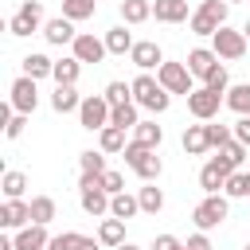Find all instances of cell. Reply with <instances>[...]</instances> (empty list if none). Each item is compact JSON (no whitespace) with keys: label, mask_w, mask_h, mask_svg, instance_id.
Returning <instances> with one entry per match:
<instances>
[{"label":"cell","mask_w":250,"mask_h":250,"mask_svg":"<svg viewBox=\"0 0 250 250\" xmlns=\"http://www.w3.org/2000/svg\"><path fill=\"white\" fill-rule=\"evenodd\" d=\"M133 102H137L141 109H148V113H164V109L172 105V94H168L152 74H137V78H133Z\"/></svg>","instance_id":"1"},{"label":"cell","mask_w":250,"mask_h":250,"mask_svg":"<svg viewBox=\"0 0 250 250\" xmlns=\"http://www.w3.org/2000/svg\"><path fill=\"white\" fill-rule=\"evenodd\" d=\"M227 16H230V4H227V0H203V4L191 12L188 27H191L195 35H215L219 27H227Z\"/></svg>","instance_id":"2"},{"label":"cell","mask_w":250,"mask_h":250,"mask_svg":"<svg viewBox=\"0 0 250 250\" xmlns=\"http://www.w3.org/2000/svg\"><path fill=\"white\" fill-rule=\"evenodd\" d=\"M125 164L145 180V184H152V180H160V172H164V160L156 156V148H145V145H137V141H129L125 145Z\"/></svg>","instance_id":"3"},{"label":"cell","mask_w":250,"mask_h":250,"mask_svg":"<svg viewBox=\"0 0 250 250\" xmlns=\"http://www.w3.org/2000/svg\"><path fill=\"white\" fill-rule=\"evenodd\" d=\"M227 215H230V199H227V195H203V199L195 203V211H191V223H195V230L207 234V230L223 227Z\"/></svg>","instance_id":"4"},{"label":"cell","mask_w":250,"mask_h":250,"mask_svg":"<svg viewBox=\"0 0 250 250\" xmlns=\"http://www.w3.org/2000/svg\"><path fill=\"white\" fill-rule=\"evenodd\" d=\"M39 27H43V4H39V0H23V4L16 8V16L8 20V31H12L16 39L35 35Z\"/></svg>","instance_id":"5"},{"label":"cell","mask_w":250,"mask_h":250,"mask_svg":"<svg viewBox=\"0 0 250 250\" xmlns=\"http://www.w3.org/2000/svg\"><path fill=\"white\" fill-rule=\"evenodd\" d=\"M246 31H234V27H219L215 35H211V51L223 59V62H234V59H242L246 55Z\"/></svg>","instance_id":"6"},{"label":"cell","mask_w":250,"mask_h":250,"mask_svg":"<svg viewBox=\"0 0 250 250\" xmlns=\"http://www.w3.org/2000/svg\"><path fill=\"white\" fill-rule=\"evenodd\" d=\"M109 113H113V105H109L102 94H90V98H82V105H78V125L90 129V133H94V129L102 133V129L109 125Z\"/></svg>","instance_id":"7"},{"label":"cell","mask_w":250,"mask_h":250,"mask_svg":"<svg viewBox=\"0 0 250 250\" xmlns=\"http://www.w3.org/2000/svg\"><path fill=\"white\" fill-rule=\"evenodd\" d=\"M156 82H160L168 94H184V98L195 90V86H191V70H188V62H168V59H164L160 70H156Z\"/></svg>","instance_id":"8"},{"label":"cell","mask_w":250,"mask_h":250,"mask_svg":"<svg viewBox=\"0 0 250 250\" xmlns=\"http://www.w3.org/2000/svg\"><path fill=\"white\" fill-rule=\"evenodd\" d=\"M219 105H223V94H215V90H207V86H195V90L188 94V113H191L195 121H215V117H219Z\"/></svg>","instance_id":"9"},{"label":"cell","mask_w":250,"mask_h":250,"mask_svg":"<svg viewBox=\"0 0 250 250\" xmlns=\"http://www.w3.org/2000/svg\"><path fill=\"white\" fill-rule=\"evenodd\" d=\"M12 109L16 113H35V105H39V86H35V78H27V74H20L16 82H12Z\"/></svg>","instance_id":"10"},{"label":"cell","mask_w":250,"mask_h":250,"mask_svg":"<svg viewBox=\"0 0 250 250\" xmlns=\"http://www.w3.org/2000/svg\"><path fill=\"white\" fill-rule=\"evenodd\" d=\"M230 176H234V172H230L219 156H211V160L203 164V172H199V188H203V195H223V188H227Z\"/></svg>","instance_id":"11"},{"label":"cell","mask_w":250,"mask_h":250,"mask_svg":"<svg viewBox=\"0 0 250 250\" xmlns=\"http://www.w3.org/2000/svg\"><path fill=\"white\" fill-rule=\"evenodd\" d=\"M70 55H74L78 62H102L109 51H105V39H98V35H90V31H78V39L70 43Z\"/></svg>","instance_id":"12"},{"label":"cell","mask_w":250,"mask_h":250,"mask_svg":"<svg viewBox=\"0 0 250 250\" xmlns=\"http://www.w3.org/2000/svg\"><path fill=\"white\" fill-rule=\"evenodd\" d=\"M129 62H133L141 74H148V70H160V62H164V51H160L152 39H141V43L129 51Z\"/></svg>","instance_id":"13"},{"label":"cell","mask_w":250,"mask_h":250,"mask_svg":"<svg viewBox=\"0 0 250 250\" xmlns=\"http://www.w3.org/2000/svg\"><path fill=\"white\" fill-rule=\"evenodd\" d=\"M0 227H4V230H23V227H31V203H27V199H8V203L0 207Z\"/></svg>","instance_id":"14"},{"label":"cell","mask_w":250,"mask_h":250,"mask_svg":"<svg viewBox=\"0 0 250 250\" xmlns=\"http://www.w3.org/2000/svg\"><path fill=\"white\" fill-rule=\"evenodd\" d=\"M43 39H47V43H55V47H66V43H74V39H78V31H74V23H70L66 16H55V20H47V23H43Z\"/></svg>","instance_id":"15"},{"label":"cell","mask_w":250,"mask_h":250,"mask_svg":"<svg viewBox=\"0 0 250 250\" xmlns=\"http://www.w3.org/2000/svg\"><path fill=\"white\" fill-rule=\"evenodd\" d=\"M152 16L160 23H188L191 12H188V0H152Z\"/></svg>","instance_id":"16"},{"label":"cell","mask_w":250,"mask_h":250,"mask_svg":"<svg viewBox=\"0 0 250 250\" xmlns=\"http://www.w3.org/2000/svg\"><path fill=\"white\" fill-rule=\"evenodd\" d=\"M215 66H219V55H215L211 47H191V51H188V70H191V78H207Z\"/></svg>","instance_id":"17"},{"label":"cell","mask_w":250,"mask_h":250,"mask_svg":"<svg viewBox=\"0 0 250 250\" xmlns=\"http://www.w3.org/2000/svg\"><path fill=\"white\" fill-rule=\"evenodd\" d=\"M133 47H137V39H133L129 23H117V27L105 31V51H109V55H129Z\"/></svg>","instance_id":"18"},{"label":"cell","mask_w":250,"mask_h":250,"mask_svg":"<svg viewBox=\"0 0 250 250\" xmlns=\"http://www.w3.org/2000/svg\"><path fill=\"white\" fill-rule=\"evenodd\" d=\"M47 242H51V234H47V227H39V223L16 230V250H47Z\"/></svg>","instance_id":"19"},{"label":"cell","mask_w":250,"mask_h":250,"mask_svg":"<svg viewBox=\"0 0 250 250\" xmlns=\"http://www.w3.org/2000/svg\"><path fill=\"white\" fill-rule=\"evenodd\" d=\"M109 125H117V129H125V133H133V129L141 125V105H137V102L113 105V113H109Z\"/></svg>","instance_id":"20"},{"label":"cell","mask_w":250,"mask_h":250,"mask_svg":"<svg viewBox=\"0 0 250 250\" xmlns=\"http://www.w3.org/2000/svg\"><path fill=\"white\" fill-rule=\"evenodd\" d=\"M98 242L117 250V246L125 242V219H113V215H109V219H102V223H98Z\"/></svg>","instance_id":"21"},{"label":"cell","mask_w":250,"mask_h":250,"mask_svg":"<svg viewBox=\"0 0 250 250\" xmlns=\"http://www.w3.org/2000/svg\"><path fill=\"white\" fill-rule=\"evenodd\" d=\"M223 105H227V109H234L238 117H250V82H234V86L227 90Z\"/></svg>","instance_id":"22"},{"label":"cell","mask_w":250,"mask_h":250,"mask_svg":"<svg viewBox=\"0 0 250 250\" xmlns=\"http://www.w3.org/2000/svg\"><path fill=\"white\" fill-rule=\"evenodd\" d=\"M23 74L27 78H51L55 74V59H47V55H39V51H31V55H23Z\"/></svg>","instance_id":"23"},{"label":"cell","mask_w":250,"mask_h":250,"mask_svg":"<svg viewBox=\"0 0 250 250\" xmlns=\"http://www.w3.org/2000/svg\"><path fill=\"white\" fill-rule=\"evenodd\" d=\"M78 74H82V62L74 59V55H66V59H55V86H74L78 82Z\"/></svg>","instance_id":"24"},{"label":"cell","mask_w":250,"mask_h":250,"mask_svg":"<svg viewBox=\"0 0 250 250\" xmlns=\"http://www.w3.org/2000/svg\"><path fill=\"white\" fill-rule=\"evenodd\" d=\"M78 105H82V98H78L74 86H55V94H51V109L55 113H78Z\"/></svg>","instance_id":"25"},{"label":"cell","mask_w":250,"mask_h":250,"mask_svg":"<svg viewBox=\"0 0 250 250\" xmlns=\"http://www.w3.org/2000/svg\"><path fill=\"white\" fill-rule=\"evenodd\" d=\"M207 148H211L207 125H188V129H184V152H188V156H203Z\"/></svg>","instance_id":"26"},{"label":"cell","mask_w":250,"mask_h":250,"mask_svg":"<svg viewBox=\"0 0 250 250\" xmlns=\"http://www.w3.org/2000/svg\"><path fill=\"white\" fill-rule=\"evenodd\" d=\"M152 16V0H121V23H145Z\"/></svg>","instance_id":"27"},{"label":"cell","mask_w":250,"mask_h":250,"mask_svg":"<svg viewBox=\"0 0 250 250\" xmlns=\"http://www.w3.org/2000/svg\"><path fill=\"white\" fill-rule=\"evenodd\" d=\"M125 145H129V141H125V129H117V125H105V129L98 133V148H102L105 156H109V152H125Z\"/></svg>","instance_id":"28"},{"label":"cell","mask_w":250,"mask_h":250,"mask_svg":"<svg viewBox=\"0 0 250 250\" xmlns=\"http://www.w3.org/2000/svg\"><path fill=\"white\" fill-rule=\"evenodd\" d=\"M133 141H137V145H145V148H160V141H164V129H160L156 121H141V125L133 129Z\"/></svg>","instance_id":"29"},{"label":"cell","mask_w":250,"mask_h":250,"mask_svg":"<svg viewBox=\"0 0 250 250\" xmlns=\"http://www.w3.org/2000/svg\"><path fill=\"white\" fill-rule=\"evenodd\" d=\"M0 191H4V199H23V191H27V176L16 172V168H8L4 180H0Z\"/></svg>","instance_id":"30"},{"label":"cell","mask_w":250,"mask_h":250,"mask_svg":"<svg viewBox=\"0 0 250 250\" xmlns=\"http://www.w3.org/2000/svg\"><path fill=\"white\" fill-rule=\"evenodd\" d=\"M137 211H141V199L129 195V191H121V195L109 199V215H113V219H133Z\"/></svg>","instance_id":"31"},{"label":"cell","mask_w":250,"mask_h":250,"mask_svg":"<svg viewBox=\"0 0 250 250\" xmlns=\"http://www.w3.org/2000/svg\"><path fill=\"white\" fill-rule=\"evenodd\" d=\"M98 12V0H62V16L70 20V23H78V20H90Z\"/></svg>","instance_id":"32"},{"label":"cell","mask_w":250,"mask_h":250,"mask_svg":"<svg viewBox=\"0 0 250 250\" xmlns=\"http://www.w3.org/2000/svg\"><path fill=\"white\" fill-rule=\"evenodd\" d=\"M246 152H250L246 145H238V141H227V145L219 148V160H223L230 172H238V168H242V160H246Z\"/></svg>","instance_id":"33"},{"label":"cell","mask_w":250,"mask_h":250,"mask_svg":"<svg viewBox=\"0 0 250 250\" xmlns=\"http://www.w3.org/2000/svg\"><path fill=\"white\" fill-rule=\"evenodd\" d=\"M78 168H82L86 176H105V172H109V168H105V152H102V148H98V152H94V148H86V152L78 156Z\"/></svg>","instance_id":"34"},{"label":"cell","mask_w":250,"mask_h":250,"mask_svg":"<svg viewBox=\"0 0 250 250\" xmlns=\"http://www.w3.org/2000/svg\"><path fill=\"white\" fill-rule=\"evenodd\" d=\"M137 199H141V211H145V215H156V211L164 207V191H160L156 184H145V188L137 191Z\"/></svg>","instance_id":"35"},{"label":"cell","mask_w":250,"mask_h":250,"mask_svg":"<svg viewBox=\"0 0 250 250\" xmlns=\"http://www.w3.org/2000/svg\"><path fill=\"white\" fill-rule=\"evenodd\" d=\"M51 219H55V199H51V195H35V199H31V223L47 227Z\"/></svg>","instance_id":"36"},{"label":"cell","mask_w":250,"mask_h":250,"mask_svg":"<svg viewBox=\"0 0 250 250\" xmlns=\"http://www.w3.org/2000/svg\"><path fill=\"white\" fill-rule=\"evenodd\" d=\"M223 195H227V199H250V172H234V176L227 180Z\"/></svg>","instance_id":"37"},{"label":"cell","mask_w":250,"mask_h":250,"mask_svg":"<svg viewBox=\"0 0 250 250\" xmlns=\"http://www.w3.org/2000/svg\"><path fill=\"white\" fill-rule=\"evenodd\" d=\"M102 98H105L109 105H125V102H133V82H109Z\"/></svg>","instance_id":"38"},{"label":"cell","mask_w":250,"mask_h":250,"mask_svg":"<svg viewBox=\"0 0 250 250\" xmlns=\"http://www.w3.org/2000/svg\"><path fill=\"white\" fill-rule=\"evenodd\" d=\"M203 86H207V90H215V94H223V98H227V90H230V74H227V66H223V62H219V66H215V70H211V74H207V78H203Z\"/></svg>","instance_id":"39"},{"label":"cell","mask_w":250,"mask_h":250,"mask_svg":"<svg viewBox=\"0 0 250 250\" xmlns=\"http://www.w3.org/2000/svg\"><path fill=\"white\" fill-rule=\"evenodd\" d=\"M207 141H211V148H223L227 141H234V133H230V125H223V121H207Z\"/></svg>","instance_id":"40"},{"label":"cell","mask_w":250,"mask_h":250,"mask_svg":"<svg viewBox=\"0 0 250 250\" xmlns=\"http://www.w3.org/2000/svg\"><path fill=\"white\" fill-rule=\"evenodd\" d=\"M78 238H82V234H74V230H62V234H51V242H47V250H74V246H78Z\"/></svg>","instance_id":"41"},{"label":"cell","mask_w":250,"mask_h":250,"mask_svg":"<svg viewBox=\"0 0 250 250\" xmlns=\"http://www.w3.org/2000/svg\"><path fill=\"white\" fill-rule=\"evenodd\" d=\"M23 129H27V113H12V121L4 125V137L16 141V137H23Z\"/></svg>","instance_id":"42"},{"label":"cell","mask_w":250,"mask_h":250,"mask_svg":"<svg viewBox=\"0 0 250 250\" xmlns=\"http://www.w3.org/2000/svg\"><path fill=\"white\" fill-rule=\"evenodd\" d=\"M102 188H105V191H109V195H121V191H125V176H121V172H113V168H109V172H105V176H102Z\"/></svg>","instance_id":"43"},{"label":"cell","mask_w":250,"mask_h":250,"mask_svg":"<svg viewBox=\"0 0 250 250\" xmlns=\"http://www.w3.org/2000/svg\"><path fill=\"white\" fill-rule=\"evenodd\" d=\"M148 250H188V242H180L176 234H156Z\"/></svg>","instance_id":"44"},{"label":"cell","mask_w":250,"mask_h":250,"mask_svg":"<svg viewBox=\"0 0 250 250\" xmlns=\"http://www.w3.org/2000/svg\"><path fill=\"white\" fill-rule=\"evenodd\" d=\"M230 133H234V141H238V145H246V148H250V117H238V121L230 125Z\"/></svg>","instance_id":"45"},{"label":"cell","mask_w":250,"mask_h":250,"mask_svg":"<svg viewBox=\"0 0 250 250\" xmlns=\"http://www.w3.org/2000/svg\"><path fill=\"white\" fill-rule=\"evenodd\" d=\"M188 250H211V242H207V234H203V230H195V234L188 238Z\"/></svg>","instance_id":"46"},{"label":"cell","mask_w":250,"mask_h":250,"mask_svg":"<svg viewBox=\"0 0 250 250\" xmlns=\"http://www.w3.org/2000/svg\"><path fill=\"white\" fill-rule=\"evenodd\" d=\"M74 250H102V242H98V238H86V234H82V238H78V246H74Z\"/></svg>","instance_id":"47"},{"label":"cell","mask_w":250,"mask_h":250,"mask_svg":"<svg viewBox=\"0 0 250 250\" xmlns=\"http://www.w3.org/2000/svg\"><path fill=\"white\" fill-rule=\"evenodd\" d=\"M0 250H16V238H8V234H0Z\"/></svg>","instance_id":"48"},{"label":"cell","mask_w":250,"mask_h":250,"mask_svg":"<svg viewBox=\"0 0 250 250\" xmlns=\"http://www.w3.org/2000/svg\"><path fill=\"white\" fill-rule=\"evenodd\" d=\"M117 250H141V246H133V242H121V246H117Z\"/></svg>","instance_id":"49"},{"label":"cell","mask_w":250,"mask_h":250,"mask_svg":"<svg viewBox=\"0 0 250 250\" xmlns=\"http://www.w3.org/2000/svg\"><path fill=\"white\" fill-rule=\"evenodd\" d=\"M242 31H246V43H250V20H246V27H242Z\"/></svg>","instance_id":"50"},{"label":"cell","mask_w":250,"mask_h":250,"mask_svg":"<svg viewBox=\"0 0 250 250\" xmlns=\"http://www.w3.org/2000/svg\"><path fill=\"white\" fill-rule=\"evenodd\" d=\"M227 4H242V0H227Z\"/></svg>","instance_id":"51"},{"label":"cell","mask_w":250,"mask_h":250,"mask_svg":"<svg viewBox=\"0 0 250 250\" xmlns=\"http://www.w3.org/2000/svg\"><path fill=\"white\" fill-rule=\"evenodd\" d=\"M242 250H250V242H246V246H242Z\"/></svg>","instance_id":"52"}]
</instances>
